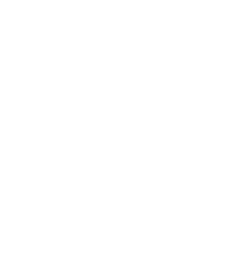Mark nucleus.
Instances as JSON below:
<instances>
[]
</instances>
